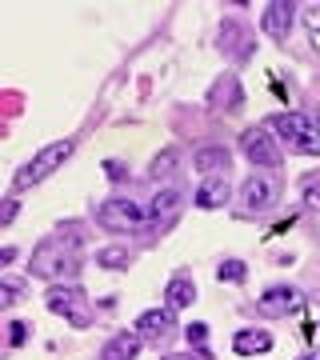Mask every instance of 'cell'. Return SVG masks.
I'll return each mask as SVG.
<instances>
[{
  "instance_id": "6da1fadb",
  "label": "cell",
  "mask_w": 320,
  "mask_h": 360,
  "mask_svg": "<svg viewBox=\"0 0 320 360\" xmlns=\"http://www.w3.org/2000/svg\"><path fill=\"white\" fill-rule=\"evenodd\" d=\"M80 229L68 224V229H56L52 236H44L37 248H32V276L49 284H72V276L80 272Z\"/></svg>"
},
{
  "instance_id": "7a4b0ae2",
  "label": "cell",
  "mask_w": 320,
  "mask_h": 360,
  "mask_svg": "<svg viewBox=\"0 0 320 360\" xmlns=\"http://www.w3.org/2000/svg\"><path fill=\"white\" fill-rule=\"evenodd\" d=\"M269 132H276V141L296 156H320V120L308 112H276L269 120Z\"/></svg>"
},
{
  "instance_id": "3957f363",
  "label": "cell",
  "mask_w": 320,
  "mask_h": 360,
  "mask_svg": "<svg viewBox=\"0 0 320 360\" xmlns=\"http://www.w3.org/2000/svg\"><path fill=\"white\" fill-rule=\"evenodd\" d=\"M72 153H77V141L72 136H64V141H52L44 144L37 156H28L25 165L16 168V176H13V188L20 193V188H32V184H44V180L56 172V168H64L68 160H72Z\"/></svg>"
},
{
  "instance_id": "277c9868",
  "label": "cell",
  "mask_w": 320,
  "mask_h": 360,
  "mask_svg": "<svg viewBox=\"0 0 320 360\" xmlns=\"http://www.w3.org/2000/svg\"><path fill=\"white\" fill-rule=\"evenodd\" d=\"M96 224L108 229V232H141L144 224H153V220H148V208H144L141 200L108 196V200H101V208H96Z\"/></svg>"
},
{
  "instance_id": "5b68a950",
  "label": "cell",
  "mask_w": 320,
  "mask_h": 360,
  "mask_svg": "<svg viewBox=\"0 0 320 360\" xmlns=\"http://www.w3.org/2000/svg\"><path fill=\"white\" fill-rule=\"evenodd\" d=\"M44 304H49V312L64 316L72 328H89V324H92L89 296H84V288H80V284H49Z\"/></svg>"
},
{
  "instance_id": "8992f818",
  "label": "cell",
  "mask_w": 320,
  "mask_h": 360,
  "mask_svg": "<svg viewBox=\"0 0 320 360\" xmlns=\"http://www.w3.org/2000/svg\"><path fill=\"white\" fill-rule=\"evenodd\" d=\"M241 153L248 165L256 168H276L281 165V148H276V136H269V124H252V129L241 132Z\"/></svg>"
},
{
  "instance_id": "52a82bcc",
  "label": "cell",
  "mask_w": 320,
  "mask_h": 360,
  "mask_svg": "<svg viewBox=\"0 0 320 360\" xmlns=\"http://www.w3.org/2000/svg\"><path fill=\"white\" fill-rule=\"evenodd\" d=\"M300 304H305V292H300L296 284H272V288H264V296H256V312L269 316V321L288 316V312H296Z\"/></svg>"
},
{
  "instance_id": "ba28073f",
  "label": "cell",
  "mask_w": 320,
  "mask_h": 360,
  "mask_svg": "<svg viewBox=\"0 0 320 360\" xmlns=\"http://www.w3.org/2000/svg\"><path fill=\"white\" fill-rule=\"evenodd\" d=\"M136 333H141L144 345H168L172 340V333H177V312L172 309H148L136 316Z\"/></svg>"
},
{
  "instance_id": "9c48e42d",
  "label": "cell",
  "mask_w": 320,
  "mask_h": 360,
  "mask_svg": "<svg viewBox=\"0 0 320 360\" xmlns=\"http://www.w3.org/2000/svg\"><path fill=\"white\" fill-rule=\"evenodd\" d=\"M236 200H241V212L244 217H256V212H269L272 205H276V184H272L269 176H248L241 184V196H236Z\"/></svg>"
},
{
  "instance_id": "30bf717a",
  "label": "cell",
  "mask_w": 320,
  "mask_h": 360,
  "mask_svg": "<svg viewBox=\"0 0 320 360\" xmlns=\"http://www.w3.org/2000/svg\"><path fill=\"white\" fill-rule=\"evenodd\" d=\"M296 4H288V0H272V4H264V16H260V32L272 40H288V32H293V13Z\"/></svg>"
},
{
  "instance_id": "8fae6325",
  "label": "cell",
  "mask_w": 320,
  "mask_h": 360,
  "mask_svg": "<svg viewBox=\"0 0 320 360\" xmlns=\"http://www.w3.org/2000/svg\"><path fill=\"white\" fill-rule=\"evenodd\" d=\"M192 168H196L200 176H229L232 153L224 148V144H208V148H196V153H192Z\"/></svg>"
},
{
  "instance_id": "7c38bea8",
  "label": "cell",
  "mask_w": 320,
  "mask_h": 360,
  "mask_svg": "<svg viewBox=\"0 0 320 360\" xmlns=\"http://www.w3.org/2000/svg\"><path fill=\"white\" fill-rule=\"evenodd\" d=\"M269 348H272L269 328H236V336H232V352L236 356H264Z\"/></svg>"
},
{
  "instance_id": "4fadbf2b",
  "label": "cell",
  "mask_w": 320,
  "mask_h": 360,
  "mask_svg": "<svg viewBox=\"0 0 320 360\" xmlns=\"http://www.w3.org/2000/svg\"><path fill=\"white\" fill-rule=\"evenodd\" d=\"M192 300H196V284H192V276L177 272V276L165 284V309L184 312V309H192Z\"/></svg>"
},
{
  "instance_id": "5bb4252c",
  "label": "cell",
  "mask_w": 320,
  "mask_h": 360,
  "mask_svg": "<svg viewBox=\"0 0 320 360\" xmlns=\"http://www.w3.org/2000/svg\"><path fill=\"white\" fill-rule=\"evenodd\" d=\"M141 348H144V340H141L136 328H132V333H116L113 340L101 348V360H136Z\"/></svg>"
},
{
  "instance_id": "9a60e30c",
  "label": "cell",
  "mask_w": 320,
  "mask_h": 360,
  "mask_svg": "<svg viewBox=\"0 0 320 360\" xmlns=\"http://www.w3.org/2000/svg\"><path fill=\"white\" fill-rule=\"evenodd\" d=\"M229 176H208L200 188H196V208H205V212H212V208H224L229 205Z\"/></svg>"
},
{
  "instance_id": "2e32d148",
  "label": "cell",
  "mask_w": 320,
  "mask_h": 360,
  "mask_svg": "<svg viewBox=\"0 0 320 360\" xmlns=\"http://www.w3.org/2000/svg\"><path fill=\"white\" fill-rule=\"evenodd\" d=\"M220 52H229L236 60H248L252 56V44H244V28L236 20H224L220 25Z\"/></svg>"
},
{
  "instance_id": "e0dca14e",
  "label": "cell",
  "mask_w": 320,
  "mask_h": 360,
  "mask_svg": "<svg viewBox=\"0 0 320 360\" xmlns=\"http://www.w3.org/2000/svg\"><path fill=\"white\" fill-rule=\"evenodd\" d=\"M144 208H148V220H153V224L156 220H165V217H172V212L180 208V188H160Z\"/></svg>"
},
{
  "instance_id": "ac0fdd59",
  "label": "cell",
  "mask_w": 320,
  "mask_h": 360,
  "mask_svg": "<svg viewBox=\"0 0 320 360\" xmlns=\"http://www.w3.org/2000/svg\"><path fill=\"white\" fill-rule=\"evenodd\" d=\"M96 264H101V269H108V272H124V269H132V252H128V248H120V245L101 248V252H96Z\"/></svg>"
},
{
  "instance_id": "d6986e66",
  "label": "cell",
  "mask_w": 320,
  "mask_h": 360,
  "mask_svg": "<svg viewBox=\"0 0 320 360\" xmlns=\"http://www.w3.org/2000/svg\"><path fill=\"white\" fill-rule=\"evenodd\" d=\"M177 160H180L177 148H165V153H156V156H153V165H148V176H153V180H165L168 172L177 168Z\"/></svg>"
},
{
  "instance_id": "ffe728a7",
  "label": "cell",
  "mask_w": 320,
  "mask_h": 360,
  "mask_svg": "<svg viewBox=\"0 0 320 360\" xmlns=\"http://www.w3.org/2000/svg\"><path fill=\"white\" fill-rule=\"evenodd\" d=\"M20 296H25V281L20 276H0V309H13Z\"/></svg>"
},
{
  "instance_id": "44dd1931",
  "label": "cell",
  "mask_w": 320,
  "mask_h": 360,
  "mask_svg": "<svg viewBox=\"0 0 320 360\" xmlns=\"http://www.w3.org/2000/svg\"><path fill=\"white\" fill-rule=\"evenodd\" d=\"M217 281L220 284H244L248 281V264H244V260H224L217 269Z\"/></svg>"
},
{
  "instance_id": "7402d4cb",
  "label": "cell",
  "mask_w": 320,
  "mask_h": 360,
  "mask_svg": "<svg viewBox=\"0 0 320 360\" xmlns=\"http://www.w3.org/2000/svg\"><path fill=\"white\" fill-rule=\"evenodd\" d=\"M300 200H305L308 212H320V176H305V184H300Z\"/></svg>"
},
{
  "instance_id": "603a6c76",
  "label": "cell",
  "mask_w": 320,
  "mask_h": 360,
  "mask_svg": "<svg viewBox=\"0 0 320 360\" xmlns=\"http://www.w3.org/2000/svg\"><path fill=\"white\" fill-rule=\"evenodd\" d=\"M305 28H308V37H312V49L320 52V4L305 8Z\"/></svg>"
},
{
  "instance_id": "cb8c5ba5",
  "label": "cell",
  "mask_w": 320,
  "mask_h": 360,
  "mask_svg": "<svg viewBox=\"0 0 320 360\" xmlns=\"http://www.w3.org/2000/svg\"><path fill=\"white\" fill-rule=\"evenodd\" d=\"M184 340H188V348H196V352H205L208 324H188V328H184Z\"/></svg>"
},
{
  "instance_id": "d4e9b609",
  "label": "cell",
  "mask_w": 320,
  "mask_h": 360,
  "mask_svg": "<svg viewBox=\"0 0 320 360\" xmlns=\"http://www.w3.org/2000/svg\"><path fill=\"white\" fill-rule=\"evenodd\" d=\"M16 212H20V200H16V196H8V200H4V208H0V229H8V224L16 220Z\"/></svg>"
},
{
  "instance_id": "484cf974",
  "label": "cell",
  "mask_w": 320,
  "mask_h": 360,
  "mask_svg": "<svg viewBox=\"0 0 320 360\" xmlns=\"http://www.w3.org/2000/svg\"><path fill=\"white\" fill-rule=\"evenodd\" d=\"M25 340H28V324L25 321H13V324H8V345L20 348Z\"/></svg>"
},
{
  "instance_id": "4316f807",
  "label": "cell",
  "mask_w": 320,
  "mask_h": 360,
  "mask_svg": "<svg viewBox=\"0 0 320 360\" xmlns=\"http://www.w3.org/2000/svg\"><path fill=\"white\" fill-rule=\"evenodd\" d=\"M104 172H108V180H113V184H116V180H124V176H128V168L120 165V160H104Z\"/></svg>"
},
{
  "instance_id": "83f0119b",
  "label": "cell",
  "mask_w": 320,
  "mask_h": 360,
  "mask_svg": "<svg viewBox=\"0 0 320 360\" xmlns=\"http://www.w3.org/2000/svg\"><path fill=\"white\" fill-rule=\"evenodd\" d=\"M165 360H196L192 352H172V356H165Z\"/></svg>"
},
{
  "instance_id": "f1b7e54d",
  "label": "cell",
  "mask_w": 320,
  "mask_h": 360,
  "mask_svg": "<svg viewBox=\"0 0 320 360\" xmlns=\"http://www.w3.org/2000/svg\"><path fill=\"white\" fill-rule=\"evenodd\" d=\"M296 360H320V352H305V356H296Z\"/></svg>"
}]
</instances>
